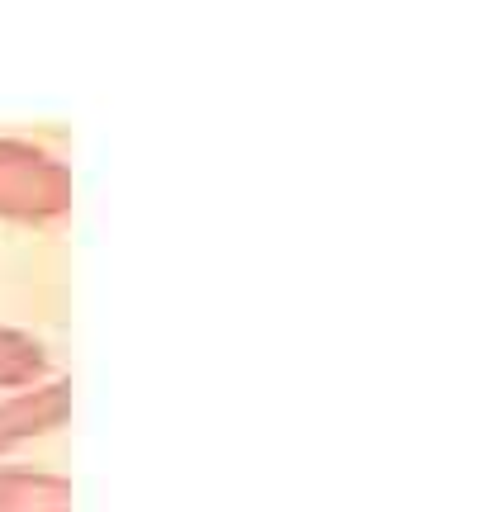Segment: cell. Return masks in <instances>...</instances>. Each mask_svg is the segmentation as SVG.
I'll return each mask as SVG.
<instances>
[{
  "instance_id": "obj_4",
  "label": "cell",
  "mask_w": 488,
  "mask_h": 512,
  "mask_svg": "<svg viewBox=\"0 0 488 512\" xmlns=\"http://www.w3.org/2000/svg\"><path fill=\"white\" fill-rule=\"evenodd\" d=\"M48 380V351L34 332H19L0 323V389H29Z\"/></svg>"
},
{
  "instance_id": "obj_1",
  "label": "cell",
  "mask_w": 488,
  "mask_h": 512,
  "mask_svg": "<svg viewBox=\"0 0 488 512\" xmlns=\"http://www.w3.org/2000/svg\"><path fill=\"white\" fill-rule=\"evenodd\" d=\"M76 181L57 152L29 138H0V219L57 223L72 214Z\"/></svg>"
},
{
  "instance_id": "obj_2",
  "label": "cell",
  "mask_w": 488,
  "mask_h": 512,
  "mask_svg": "<svg viewBox=\"0 0 488 512\" xmlns=\"http://www.w3.org/2000/svg\"><path fill=\"white\" fill-rule=\"evenodd\" d=\"M72 418V380H38L0 399V456L29 446L38 437H53Z\"/></svg>"
},
{
  "instance_id": "obj_3",
  "label": "cell",
  "mask_w": 488,
  "mask_h": 512,
  "mask_svg": "<svg viewBox=\"0 0 488 512\" xmlns=\"http://www.w3.org/2000/svg\"><path fill=\"white\" fill-rule=\"evenodd\" d=\"M0 512H72V479L53 470L0 465Z\"/></svg>"
}]
</instances>
